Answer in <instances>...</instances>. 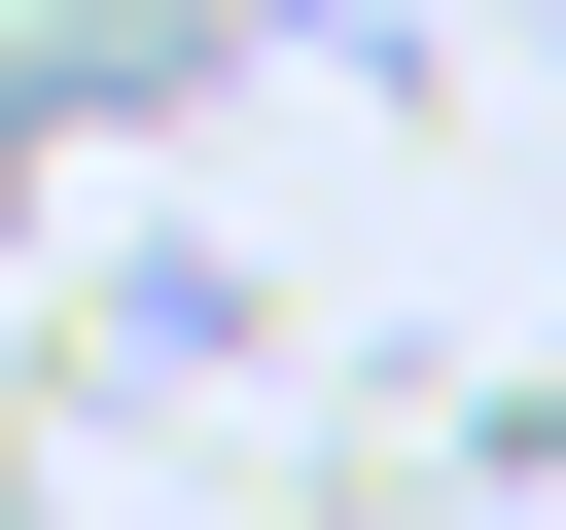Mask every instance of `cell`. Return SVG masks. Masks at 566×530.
<instances>
[{"label": "cell", "mask_w": 566, "mask_h": 530, "mask_svg": "<svg viewBox=\"0 0 566 530\" xmlns=\"http://www.w3.org/2000/svg\"><path fill=\"white\" fill-rule=\"evenodd\" d=\"M0 35H35V0H0Z\"/></svg>", "instance_id": "cell-1"}]
</instances>
